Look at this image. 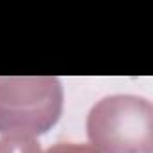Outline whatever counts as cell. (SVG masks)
Returning <instances> with one entry per match:
<instances>
[{"label": "cell", "mask_w": 153, "mask_h": 153, "mask_svg": "<svg viewBox=\"0 0 153 153\" xmlns=\"http://www.w3.org/2000/svg\"><path fill=\"white\" fill-rule=\"evenodd\" d=\"M0 153H43L40 142L33 137L4 135L0 139Z\"/></svg>", "instance_id": "cell-3"}, {"label": "cell", "mask_w": 153, "mask_h": 153, "mask_svg": "<svg viewBox=\"0 0 153 153\" xmlns=\"http://www.w3.org/2000/svg\"><path fill=\"white\" fill-rule=\"evenodd\" d=\"M43 153H101L90 144H79V142H58L51 146Z\"/></svg>", "instance_id": "cell-4"}, {"label": "cell", "mask_w": 153, "mask_h": 153, "mask_svg": "<svg viewBox=\"0 0 153 153\" xmlns=\"http://www.w3.org/2000/svg\"><path fill=\"white\" fill-rule=\"evenodd\" d=\"M63 112V87L52 76L0 78V133L36 137Z\"/></svg>", "instance_id": "cell-2"}, {"label": "cell", "mask_w": 153, "mask_h": 153, "mask_svg": "<svg viewBox=\"0 0 153 153\" xmlns=\"http://www.w3.org/2000/svg\"><path fill=\"white\" fill-rule=\"evenodd\" d=\"M87 135L101 153H153V105L142 96H106L90 108Z\"/></svg>", "instance_id": "cell-1"}]
</instances>
